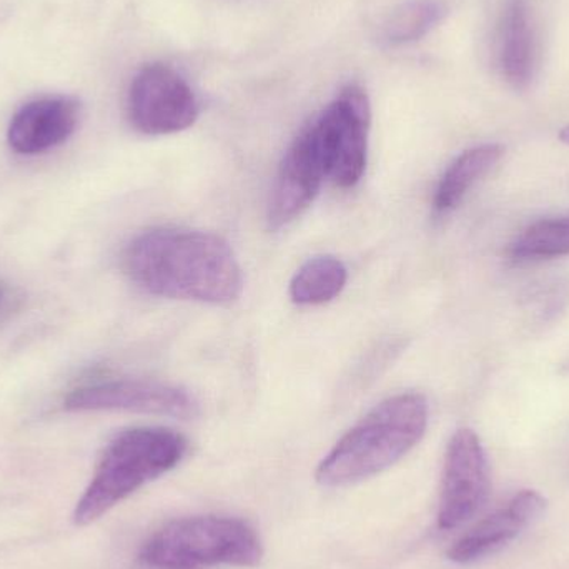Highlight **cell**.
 I'll return each mask as SVG.
<instances>
[{
  "mask_svg": "<svg viewBox=\"0 0 569 569\" xmlns=\"http://www.w3.org/2000/svg\"><path fill=\"white\" fill-rule=\"evenodd\" d=\"M123 267L147 293L172 300L229 305L243 290L242 269L229 242L200 230H147L127 247Z\"/></svg>",
  "mask_w": 569,
  "mask_h": 569,
  "instance_id": "cell-1",
  "label": "cell"
},
{
  "mask_svg": "<svg viewBox=\"0 0 569 569\" xmlns=\"http://www.w3.org/2000/svg\"><path fill=\"white\" fill-rule=\"evenodd\" d=\"M428 401L401 393L381 401L318 465L321 487L341 488L380 475L410 453L428 427Z\"/></svg>",
  "mask_w": 569,
  "mask_h": 569,
  "instance_id": "cell-2",
  "label": "cell"
},
{
  "mask_svg": "<svg viewBox=\"0 0 569 569\" xmlns=\"http://www.w3.org/2000/svg\"><path fill=\"white\" fill-rule=\"evenodd\" d=\"M187 451V438L169 428L120 431L103 450L96 473L73 511V521L86 527L99 520L143 485L179 467Z\"/></svg>",
  "mask_w": 569,
  "mask_h": 569,
  "instance_id": "cell-3",
  "label": "cell"
},
{
  "mask_svg": "<svg viewBox=\"0 0 569 569\" xmlns=\"http://www.w3.org/2000/svg\"><path fill=\"white\" fill-rule=\"evenodd\" d=\"M262 558L256 528L219 515L170 521L140 551V561L150 569L256 568Z\"/></svg>",
  "mask_w": 569,
  "mask_h": 569,
  "instance_id": "cell-4",
  "label": "cell"
},
{
  "mask_svg": "<svg viewBox=\"0 0 569 569\" xmlns=\"http://www.w3.org/2000/svg\"><path fill=\"white\" fill-rule=\"evenodd\" d=\"M370 119L367 92L350 83L308 123L323 153L328 177L341 189L357 186L367 169Z\"/></svg>",
  "mask_w": 569,
  "mask_h": 569,
  "instance_id": "cell-5",
  "label": "cell"
},
{
  "mask_svg": "<svg viewBox=\"0 0 569 569\" xmlns=\"http://www.w3.org/2000/svg\"><path fill=\"white\" fill-rule=\"evenodd\" d=\"M129 119L146 136H170L199 119L200 106L190 83L173 67L147 63L129 89Z\"/></svg>",
  "mask_w": 569,
  "mask_h": 569,
  "instance_id": "cell-6",
  "label": "cell"
},
{
  "mask_svg": "<svg viewBox=\"0 0 569 569\" xmlns=\"http://www.w3.org/2000/svg\"><path fill=\"white\" fill-rule=\"evenodd\" d=\"M488 491L487 451L473 430L461 428L451 437L445 455L438 528L450 531L463 527L483 507Z\"/></svg>",
  "mask_w": 569,
  "mask_h": 569,
  "instance_id": "cell-7",
  "label": "cell"
},
{
  "mask_svg": "<svg viewBox=\"0 0 569 569\" xmlns=\"http://www.w3.org/2000/svg\"><path fill=\"white\" fill-rule=\"evenodd\" d=\"M63 407L69 411H130L182 420L199 413V405L183 388L136 378L99 381L76 388L67 395Z\"/></svg>",
  "mask_w": 569,
  "mask_h": 569,
  "instance_id": "cell-8",
  "label": "cell"
},
{
  "mask_svg": "<svg viewBox=\"0 0 569 569\" xmlns=\"http://www.w3.org/2000/svg\"><path fill=\"white\" fill-rule=\"evenodd\" d=\"M325 177H328L327 162L307 126L291 143L280 166L270 199V229H282L300 217L320 192Z\"/></svg>",
  "mask_w": 569,
  "mask_h": 569,
  "instance_id": "cell-9",
  "label": "cell"
},
{
  "mask_svg": "<svg viewBox=\"0 0 569 569\" xmlns=\"http://www.w3.org/2000/svg\"><path fill=\"white\" fill-rule=\"evenodd\" d=\"M547 500L533 490H523L490 517L471 528L448 551V560L470 565L498 553L517 540L528 527L543 515Z\"/></svg>",
  "mask_w": 569,
  "mask_h": 569,
  "instance_id": "cell-10",
  "label": "cell"
},
{
  "mask_svg": "<svg viewBox=\"0 0 569 569\" xmlns=\"http://www.w3.org/2000/svg\"><path fill=\"white\" fill-rule=\"evenodd\" d=\"M79 119L80 103L70 97L32 100L10 120L7 142L20 156H39L67 142Z\"/></svg>",
  "mask_w": 569,
  "mask_h": 569,
  "instance_id": "cell-11",
  "label": "cell"
},
{
  "mask_svg": "<svg viewBox=\"0 0 569 569\" xmlns=\"http://www.w3.org/2000/svg\"><path fill=\"white\" fill-rule=\"evenodd\" d=\"M498 62L515 89H527L535 76L537 47L528 0H507L501 13Z\"/></svg>",
  "mask_w": 569,
  "mask_h": 569,
  "instance_id": "cell-12",
  "label": "cell"
},
{
  "mask_svg": "<svg viewBox=\"0 0 569 569\" xmlns=\"http://www.w3.org/2000/svg\"><path fill=\"white\" fill-rule=\"evenodd\" d=\"M503 152V147L498 143H485L460 153L438 182L433 196V212L437 216L453 212L477 182L500 162Z\"/></svg>",
  "mask_w": 569,
  "mask_h": 569,
  "instance_id": "cell-13",
  "label": "cell"
},
{
  "mask_svg": "<svg viewBox=\"0 0 569 569\" xmlns=\"http://www.w3.org/2000/svg\"><path fill=\"white\" fill-rule=\"evenodd\" d=\"M347 280L348 272L340 260L330 256L315 257L291 279V301L303 307L328 303L341 293Z\"/></svg>",
  "mask_w": 569,
  "mask_h": 569,
  "instance_id": "cell-14",
  "label": "cell"
},
{
  "mask_svg": "<svg viewBox=\"0 0 569 569\" xmlns=\"http://www.w3.org/2000/svg\"><path fill=\"white\" fill-rule=\"evenodd\" d=\"M569 256V213L530 223L508 247L517 263L560 259Z\"/></svg>",
  "mask_w": 569,
  "mask_h": 569,
  "instance_id": "cell-15",
  "label": "cell"
},
{
  "mask_svg": "<svg viewBox=\"0 0 569 569\" xmlns=\"http://www.w3.org/2000/svg\"><path fill=\"white\" fill-rule=\"evenodd\" d=\"M443 0H411L398 7L383 26V40L391 47L418 42L447 17Z\"/></svg>",
  "mask_w": 569,
  "mask_h": 569,
  "instance_id": "cell-16",
  "label": "cell"
},
{
  "mask_svg": "<svg viewBox=\"0 0 569 569\" xmlns=\"http://www.w3.org/2000/svg\"><path fill=\"white\" fill-rule=\"evenodd\" d=\"M560 140L561 142L567 143V146H569V126L565 127V129L561 130Z\"/></svg>",
  "mask_w": 569,
  "mask_h": 569,
  "instance_id": "cell-17",
  "label": "cell"
}]
</instances>
